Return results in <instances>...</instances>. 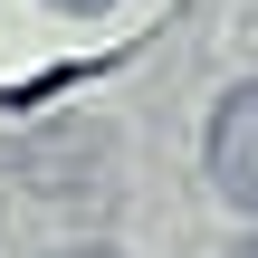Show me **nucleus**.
<instances>
[{"label":"nucleus","mask_w":258,"mask_h":258,"mask_svg":"<svg viewBox=\"0 0 258 258\" xmlns=\"http://www.w3.org/2000/svg\"><path fill=\"white\" fill-rule=\"evenodd\" d=\"M115 134L105 124H48V134H29L19 144V182L29 191H48V201H77V191H105L115 172Z\"/></svg>","instance_id":"nucleus-1"},{"label":"nucleus","mask_w":258,"mask_h":258,"mask_svg":"<svg viewBox=\"0 0 258 258\" xmlns=\"http://www.w3.org/2000/svg\"><path fill=\"white\" fill-rule=\"evenodd\" d=\"M211 182H220V201L258 211V77L230 86L220 115H211Z\"/></svg>","instance_id":"nucleus-2"},{"label":"nucleus","mask_w":258,"mask_h":258,"mask_svg":"<svg viewBox=\"0 0 258 258\" xmlns=\"http://www.w3.org/2000/svg\"><path fill=\"white\" fill-rule=\"evenodd\" d=\"M48 258H124V249H105V239H77V249H48Z\"/></svg>","instance_id":"nucleus-3"},{"label":"nucleus","mask_w":258,"mask_h":258,"mask_svg":"<svg viewBox=\"0 0 258 258\" xmlns=\"http://www.w3.org/2000/svg\"><path fill=\"white\" fill-rule=\"evenodd\" d=\"M67 10H105V0H67Z\"/></svg>","instance_id":"nucleus-4"},{"label":"nucleus","mask_w":258,"mask_h":258,"mask_svg":"<svg viewBox=\"0 0 258 258\" xmlns=\"http://www.w3.org/2000/svg\"><path fill=\"white\" fill-rule=\"evenodd\" d=\"M239 258H258V239H249V249H239Z\"/></svg>","instance_id":"nucleus-5"}]
</instances>
